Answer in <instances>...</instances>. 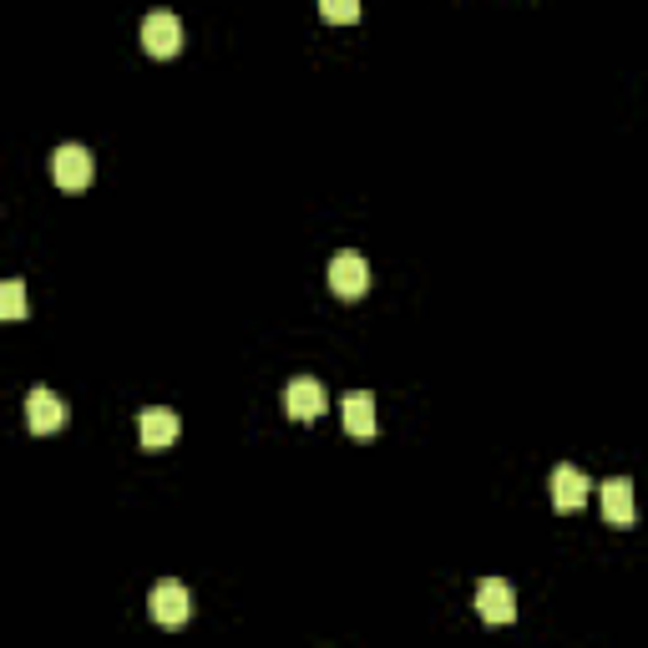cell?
<instances>
[{
  "instance_id": "cell-1",
  "label": "cell",
  "mask_w": 648,
  "mask_h": 648,
  "mask_svg": "<svg viewBox=\"0 0 648 648\" xmlns=\"http://www.w3.org/2000/svg\"><path fill=\"white\" fill-rule=\"evenodd\" d=\"M147 613H153V624H163V628H182L188 624V613H192L188 588H182L178 577L153 583V593H147Z\"/></svg>"
},
{
  "instance_id": "cell-2",
  "label": "cell",
  "mask_w": 648,
  "mask_h": 648,
  "mask_svg": "<svg viewBox=\"0 0 648 648\" xmlns=\"http://www.w3.org/2000/svg\"><path fill=\"white\" fill-rule=\"evenodd\" d=\"M92 173H96V157L86 153L82 143H61L56 157H51V178H56V188H66V192H82L86 182H92Z\"/></svg>"
},
{
  "instance_id": "cell-3",
  "label": "cell",
  "mask_w": 648,
  "mask_h": 648,
  "mask_svg": "<svg viewBox=\"0 0 648 648\" xmlns=\"http://www.w3.org/2000/svg\"><path fill=\"white\" fill-rule=\"evenodd\" d=\"M330 284H335L339 300H360L365 289H370V264H365V253L339 249L335 259H330Z\"/></svg>"
},
{
  "instance_id": "cell-4",
  "label": "cell",
  "mask_w": 648,
  "mask_h": 648,
  "mask_svg": "<svg viewBox=\"0 0 648 648\" xmlns=\"http://www.w3.org/2000/svg\"><path fill=\"white\" fill-rule=\"evenodd\" d=\"M477 613L487 624H512L516 618V593L506 577H481L477 583Z\"/></svg>"
},
{
  "instance_id": "cell-5",
  "label": "cell",
  "mask_w": 648,
  "mask_h": 648,
  "mask_svg": "<svg viewBox=\"0 0 648 648\" xmlns=\"http://www.w3.org/2000/svg\"><path fill=\"white\" fill-rule=\"evenodd\" d=\"M25 426L36 436L46 431H61L66 426V406H61L56 390H46V385H36V390H25Z\"/></svg>"
},
{
  "instance_id": "cell-6",
  "label": "cell",
  "mask_w": 648,
  "mask_h": 648,
  "mask_svg": "<svg viewBox=\"0 0 648 648\" xmlns=\"http://www.w3.org/2000/svg\"><path fill=\"white\" fill-rule=\"evenodd\" d=\"M143 46L153 51V56H178L182 46V21L173 11H147L143 21Z\"/></svg>"
},
{
  "instance_id": "cell-7",
  "label": "cell",
  "mask_w": 648,
  "mask_h": 648,
  "mask_svg": "<svg viewBox=\"0 0 648 648\" xmlns=\"http://www.w3.org/2000/svg\"><path fill=\"white\" fill-rule=\"evenodd\" d=\"M284 410H289L294 420L324 416V385L314 380V375H294V380L284 385Z\"/></svg>"
},
{
  "instance_id": "cell-8",
  "label": "cell",
  "mask_w": 648,
  "mask_h": 648,
  "mask_svg": "<svg viewBox=\"0 0 648 648\" xmlns=\"http://www.w3.org/2000/svg\"><path fill=\"white\" fill-rule=\"evenodd\" d=\"M178 431H182V420L173 416V410H163V406H153V410L137 416V436H143L147 451H168V446L178 441Z\"/></svg>"
},
{
  "instance_id": "cell-9",
  "label": "cell",
  "mask_w": 648,
  "mask_h": 648,
  "mask_svg": "<svg viewBox=\"0 0 648 648\" xmlns=\"http://www.w3.org/2000/svg\"><path fill=\"white\" fill-rule=\"evenodd\" d=\"M603 516H608L613 527H634L638 506H634V481H628V477H608V481H603Z\"/></svg>"
},
{
  "instance_id": "cell-10",
  "label": "cell",
  "mask_w": 648,
  "mask_h": 648,
  "mask_svg": "<svg viewBox=\"0 0 648 648\" xmlns=\"http://www.w3.org/2000/svg\"><path fill=\"white\" fill-rule=\"evenodd\" d=\"M588 487L593 481L583 477L577 467H567V461L563 467H553V506L557 512H577V506L588 502Z\"/></svg>"
},
{
  "instance_id": "cell-11",
  "label": "cell",
  "mask_w": 648,
  "mask_h": 648,
  "mask_svg": "<svg viewBox=\"0 0 648 648\" xmlns=\"http://www.w3.org/2000/svg\"><path fill=\"white\" fill-rule=\"evenodd\" d=\"M339 410H345V431L355 436V441H370L375 436V396L370 390H349V396L339 400Z\"/></svg>"
},
{
  "instance_id": "cell-12",
  "label": "cell",
  "mask_w": 648,
  "mask_h": 648,
  "mask_svg": "<svg viewBox=\"0 0 648 648\" xmlns=\"http://www.w3.org/2000/svg\"><path fill=\"white\" fill-rule=\"evenodd\" d=\"M0 314H6V320H21L25 314V284L21 279H6V284H0Z\"/></svg>"
},
{
  "instance_id": "cell-13",
  "label": "cell",
  "mask_w": 648,
  "mask_h": 648,
  "mask_svg": "<svg viewBox=\"0 0 648 648\" xmlns=\"http://www.w3.org/2000/svg\"><path fill=\"white\" fill-rule=\"evenodd\" d=\"M320 15L324 21H360V6L355 0H320Z\"/></svg>"
}]
</instances>
